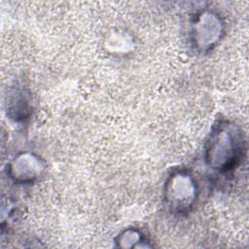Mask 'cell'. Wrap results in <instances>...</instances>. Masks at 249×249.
Returning <instances> with one entry per match:
<instances>
[{
    "instance_id": "obj_1",
    "label": "cell",
    "mask_w": 249,
    "mask_h": 249,
    "mask_svg": "<svg viewBox=\"0 0 249 249\" xmlns=\"http://www.w3.org/2000/svg\"><path fill=\"white\" fill-rule=\"evenodd\" d=\"M208 164L219 170L231 168L242 154V138L229 124H220L213 131L206 147Z\"/></svg>"
},
{
    "instance_id": "obj_3",
    "label": "cell",
    "mask_w": 249,
    "mask_h": 249,
    "mask_svg": "<svg viewBox=\"0 0 249 249\" xmlns=\"http://www.w3.org/2000/svg\"><path fill=\"white\" fill-rule=\"evenodd\" d=\"M220 32L221 23L216 15L212 13H201L194 22V38H196V41L199 42L202 36L205 37L202 48L213 46L214 42L219 38Z\"/></svg>"
},
{
    "instance_id": "obj_2",
    "label": "cell",
    "mask_w": 249,
    "mask_h": 249,
    "mask_svg": "<svg viewBox=\"0 0 249 249\" xmlns=\"http://www.w3.org/2000/svg\"><path fill=\"white\" fill-rule=\"evenodd\" d=\"M165 195L172 208L186 210L196 197V185L189 175L179 173L169 179Z\"/></svg>"
}]
</instances>
